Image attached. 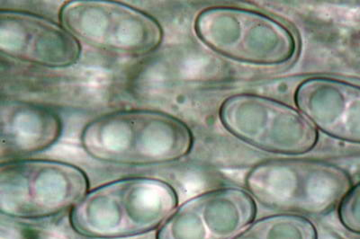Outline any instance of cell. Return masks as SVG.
<instances>
[{"mask_svg": "<svg viewBox=\"0 0 360 239\" xmlns=\"http://www.w3.org/2000/svg\"><path fill=\"white\" fill-rule=\"evenodd\" d=\"M80 144L93 160L120 166L176 162L191 154L194 134L186 122L157 110H119L89 122Z\"/></svg>", "mask_w": 360, "mask_h": 239, "instance_id": "6da1fadb", "label": "cell"}, {"mask_svg": "<svg viewBox=\"0 0 360 239\" xmlns=\"http://www.w3.org/2000/svg\"><path fill=\"white\" fill-rule=\"evenodd\" d=\"M178 207V193L169 183L128 176L90 190L70 212V222L84 238H127L157 231Z\"/></svg>", "mask_w": 360, "mask_h": 239, "instance_id": "7a4b0ae2", "label": "cell"}, {"mask_svg": "<svg viewBox=\"0 0 360 239\" xmlns=\"http://www.w3.org/2000/svg\"><path fill=\"white\" fill-rule=\"evenodd\" d=\"M248 192L270 209L292 214L326 215L352 188L346 170L311 158H274L259 162L245 177Z\"/></svg>", "mask_w": 360, "mask_h": 239, "instance_id": "3957f363", "label": "cell"}, {"mask_svg": "<svg viewBox=\"0 0 360 239\" xmlns=\"http://www.w3.org/2000/svg\"><path fill=\"white\" fill-rule=\"evenodd\" d=\"M88 174L75 164L15 160L0 164V212L21 221H41L72 212L89 192Z\"/></svg>", "mask_w": 360, "mask_h": 239, "instance_id": "277c9868", "label": "cell"}, {"mask_svg": "<svg viewBox=\"0 0 360 239\" xmlns=\"http://www.w3.org/2000/svg\"><path fill=\"white\" fill-rule=\"evenodd\" d=\"M194 29L209 49L238 63L279 66L290 63L297 53V37L291 29L253 9L210 6L198 13Z\"/></svg>", "mask_w": 360, "mask_h": 239, "instance_id": "5b68a950", "label": "cell"}, {"mask_svg": "<svg viewBox=\"0 0 360 239\" xmlns=\"http://www.w3.org/2000/svg\"><path fill=\"white\" fill-rule=\"evenodd\" d=\"M219 119L233 137L265 153L307 154L319 141V132L304 114L270 96L252 93L228 96L221 103Z\"/></svg>", "mask_w": 360, "mask_h": 239, "instance_id": "8992f818", "label": "cell"}, {"mask_svg": "<svg viewBox=\"0 0 360 239\" xmlns=\"http://www.w3.org/2000/svg\"><path fill=\"white\" fill-rule=\"evenodd\" d=\"M59 17L79 41L122 56H146L159 49L163 41V29L157 19L119 2L70 1L62 6Z\"/></svg>", "mask_w": 360, "mask_h": 239, "instance_id": "52a82bcc", "label": "cell"}, {"mask_svg": "<svg viewBox=\"0 0 360 239\" xmlns=\"http://www.w3.org/2000/svg\"><path fill=\"white\" fill-rule=\"evenodd\" d=\"M257 205L246 190H208L179 205L156 239H231L255 221Z\"/></svg>", "mask_w": 360, "mask_h": 239, "instance_id": "ba28073f", "label": "cell"}, {"mask_svg": "<svg viewBox=\"0 0 360 239\" xmlns=\"http://www.w3.org/2000/svg\"><path fill=\"white\" fill-rule=\"evenodd\" d=\"M0 51L21 63L65 69L78 63L82 48L63 25L34 13L2 9Z\"/></svg>", "mask_w": 360, "mask_h": 239, "instance_id": "9c48e42d", "label": "cell"}, {"mask_svg": "<svg viewBox=\"0 0 360 239\" xmlns=\"http://www.w3.org/2000/svg\"><path fill=\"white\" fill-rule=\"evenodd\" d=\"M294 100L318 131L360 144V86L336 77H310L297 86Z\"/></svg>", "mask_w": 360, "mask_h": 239, "instance_id": "30bf717a", "label": "cell"}, {"mask_svg": "<svg viewBox=\"0 0 360 239\" xmlns=\"http://www.w3.org/2000/svg\"><path fill=\"white\" fill-rule=\"evenodd\" d=\"M0 157L22 160L49 150L63 132L62 118L47 106L20 100L2 101L0 110Z\"/></svg>", "mask_w": 360, "mask_h": 239, "instance_id": "8fae6325", "label": "cell"}, {"mask_svg": "<svg viewBox=\"0 0 360 239\" xmlns=\"http://www.w3.org/2000/svg\"><path fill=\"white\" fill-rule=\"evenodd\" d=\"M231 239H318V231L304 216L279 212L254 221Z\"/></svg>", "mask_w": 360, "mask_h": 239, "instance_id": "7c38bea8", "label": "cell"}, {"mask_svg": "<svg viewBox=\"0 0 360 239\" xmlns=\"http://www.w3.org/2000/svg\"><path fill=\"white\" fill-rule=\"evenodd\" d=\"M338 214L344 228L360 235V182L344 196L338 207Z\"/></svg>", "mask_w": 360, "mask_h": 239, "instance_id": "4fadbf2b", "label": "cell"}, {"mask_svg": "<svg viewBox=\"0 0 360 239\" xmlns=\"http://www.w3.org/2000/svg\"><path fill=\"white\" fill-rule=\"evenodd\" d=\"M86 239H89V238H86Z\"/></svg>", "mask_w": 360, "mask_h": 239, "instance_id": "5bb4252c", "label": "cell"}]
</instances>
